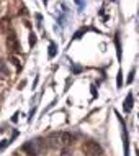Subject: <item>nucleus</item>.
<instances>
[{
  "mask_svg": "<svg viewBox=\"0 0 139 156\" xmlns=\"http://www.w3.org/2000/svg\"><path fill=\"white\" fill-rule=\"evenodd\" d=\"M74 135L69 132H54L48 136L46 145L51 146V148H67L74 143Z\"/></svg>",
  "mask_w": 139,
  "mask_h": 156,
  "instance_id": "1",
  "label": "nucleus"
},
{
  "mask_svg": "<svg viewBox=\"0 0 139 156\" xmlns=\"http://www.w3.org/2000/svg\"><path fill=\"white\" fill-rule=\"evenodd\" d=\"M46 148H48L46 141H43V140H35V141L26 143V145L23 146V151H26L29 156H38V154L44 153Z\"/></svg>",
  "mask_w": 139,
  "mask_h": 156,
  "instance_id": "2",
  "label": "nucleus"
},
{
  "mask_svg": "<svg viewBox=\"0 0 139 156\" xmlns=\"http://www.w3.org/2000/svg\"><path fill=\"white\" fill-rule=\"evenodd\" d=\"M82 153L85 156H102L103 150H102V146H100L97 141L87 140V141L82 143Z\"/></svg>",
  "mask_w": 139,
  "mask_h": 156,
  "instance_id": "3",
  "label": "nucleus"
},
{
  "mask_svg": "<svg viewBox=\"0 0 139 156\" xmlns=\"http://www.w3.org/2000/svg\"><path fill=\"white\" fill-rule=\"evenodd\" d=\"M5 46H7V49H8V53L10 54H16V53H20V41H18V38H16V35L13 31H10L7 35V40H5Z\"/></svg>",
  "mask_w": 139,
  "mask_h": 156,
  "instance_id": "4",
  "label": "nucleus"
},
{
  "mask_svg": "<svg viewBox=\"0 0 139 156\" xmlns=\"http://www.w3.org/2000/svg\"><path fill=\"white\" fill-rule=\"evenodd\" d=\"M8 30H10V18H8V16H3V18L0 20V31L7 33Z\"/></svg>",
  "mask_w": 139,
  "mask_h": 156,
  "instance_id": "5",
  "label": "nucleus"
},
{
  "mask_svg": "<svg viewBox=\"0 0 139 156\" xmlns=\"http://www.w3.org/2000/svg\"><path fill=\"white\" fill-rule=\"evenodd\" d=\"M123 107H124V110H126V112H129V110L133 108V95H131V94L128 95V99H126V102H124Z\"/></svg>",
  "mask_w": 139,
  "mask_h": 156,
  "instance_id": "6",
  "label": "nucleus"
},
{
  "mask_svg": "<svg viewBox=\"0 0 139 156\" xmlns=\"http://www.w3.org/2000/svg\"><path fill=\"white\" fill-rule=\"evenodd\" d=\"M10 61L13 62V66L15 67H22V61L16 58V54H10Z\"/></svg>",
  "mask_w": 139,
  "mask_h": 156,
  "instance_id": "7",
  "label": "nucleus"
},
{
  "mask_svg": "<svg viewBox=\"0 0 139 156\" xmlns=\"http://www.w3.org/2000/svg\"><path fill=\"white\" fill-rule=\"evenodd\" d=\"M0 77H8V71L2 61H0Z\"/></svg>",
  "mask_w": 139,
  "mask_h": 156,
  "instance_id": "8",
  "label": "nucleus"
},
{
  "mask_svg": "<svg viewBox=\"0 0 139 156\" xmlns=\"http://www.w3.org/2000/svg\"><path fill=\"white\" fill-rule=\"evenodd\" d=\"M36 43V38H35V35H31V38H29V44H35Z\"/></svg>",
  "mask_w": 139,
  "mask_h": 156,
  "instance_id": "9",
  "label": "nucleus"
}]
</instances>
